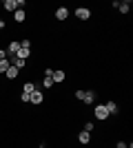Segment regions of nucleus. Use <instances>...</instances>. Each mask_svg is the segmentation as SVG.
<instances>
[{"instance_id": "9b49d317", "label": "nucleus", "mask_w": 133, "mask_h": 148, "mask_svg": "<svg viewBox=\"0 0 133 148\" xmlns=\"http://www.w3.org/2000/svg\"><path fill=\"white\" fill-rule=\"evenodd\" d=\"M29 56H31V49H22V47H20V51H18V53H16L13 58H20V60H27Z\"/></svg>"}, {"instance_id": "412c9836", "label": "nucleus", "mask_w": 133, "mask_h": 148, "mask_svg": "<svg viewBox=\"0 0 133 148\" xmlns=\"http://www.w3.org/2000/svg\"><path fill=\"white\" fill-rule=\"evenodd\" d=\"M84 93H87V91H76V97L80 99V102H82V99H84Z\"/></svg>"}, {"instance_id": "6e6552de", "label": "nucleus", "mask_w": 133, "mask_h": 148, "mask_svg": "<svg viewBox=\"0 0 133 148\" xmlns=\"http://www.w3.org/2000/svg\"><path fill=\"white\" fill-rule=\"evenodd\" d=\"M104 108H107L109 115H118V104H115V102H107V104H104Z\"/></svg>"}, {"instance_id": "393cba45", "label": "nucleus", "mask_w": 133, "mask_h": 148, "mask_svg": "<svg viewBox=\"0 0 133 148\" xmlns=\"http://www.w3.org/2000/svg\"><path fill=\"white\" fill-rule=\"evenodd\" d=\"M5 25H7L5 20H0V29H5Z\"/></svg>"}, {"instance_id": "1a4fd4ad", "label": "nucleus", "mask_w": 133, "mask_h": 148, "mask_svg": "<svg viewBox=\"0 0 133 148\" xmlns=\"http://www.w3.org/2000/svg\"><path fill=\"white\" fill-rule=\"evenodd\" d=\"M18 73H20V71H18L16 66H9V69L5 71V75L9 77V80H16V77H18Z\"/></svg>"}, {"instance_id": "20e7f679", "label": "nucleus", "mask_w": 133, "mask_h": 148, "mask_svg": "<svg viewBox=\"0 0 133 148\" xmlns=\"http://www.w3.org/2000/svg\"><path fill=\"white\" fill-rule=\"evenodd\" d=\"M42 99H44V95L40 93V88H36V91L31 93V99H29V102H31V104H42Z\"/></svg>"}, {"instance_id": "b1692460", "label": "nucleus", "mask_w": 133, "mask_h": 148, "mask_svg": "<svg viewBox=\"0 0 133 148\" xmlns=\"http://www.w3.org/2000/svg\"><path fill=\"white\" fill-rule=\"evenodd\" d=\"M115 148H127V142H118V146Z\"/></svg>"}, {"instance_id": "dca6fc26", "label": "nucleus", "mask_w": 133, "mask_h": 148, "mask_svg": "<svg viewBox=\"0 0 133 148\" xmlns=\"http://www.w3.org/2000/svg\"><path fill=\"white\" fill-rule=\"evenodd\" d=\"M93 99H95V93H93V91H87L82 102H84V104H93Z\"/></svg>"}, {"instance_id": "f257e3e1", "label": "nucleus", "mask_w": 133, "mask_h": 148, "mask_svg": "<svg viewBox=\"0 0 133 148\" xmlns=\"http://www.w3.org/2000/svg\"><path fill=\"white\" fill-rule=\"evenodd\" d=\"M76 18L78 20H89V18H91V11H89L87 7H78V9H76Z\"/></svg>"}, {"instance_id": "423d86ee", "label": "nucleus", "mask_w": 133, "mask_h": 148, "mask_svg": "<svg viewBox=\"0 0 133 148\" xmlns=\"http://www.w3.org/2000/svg\"><path fill=\"white\" fill-rule=\"evenodd\" d=\"M9 62H11V66H16L18 71L25 69V64H27V60H20V58H9Z\"/></svg>"}, {"instance_id": "f3484780", "label": "nucleus", "mask_w": 133, "mask_h": 148, "mask_svg": "<svg viewBox=\"0 0 133 148\" xmlns=\"http://www.w3.org/2000/svg\"><path fill=\"white\" fill-rule=\"evenodd\" d=\"M11 66V62H9V58H5V60H0V73H5L7 69Z\"/></svg>"}, {"instance_id": "2eb2a0df", "label": "nucleus", "mask_w": 133, "mask_h": 148, "mask_svg": "<svg viewBox=\"0 0 133 148\" xmlns=\"http://www.w3.org/2000/svg\"><path fill=\"white\" fill-rule=\"evenodd\" d=\"M2 7H5V11H16V0H5Z\"/></svg>"}, {"instance_id": "7ed1b4c3", "label": "nucleus", "mask_w": 133, "mask_h": 148, "mask_svg": "<svg viewBox=\"0 0 133 148\" xmlns=\"http://www.w3.org/2000/svg\"><path fill=\"white\" fill-rule=\"evenodd\" d=\"M18 51H20V42H9V47H7V58H13Z\"/></svg>"}, {"instance_id": "4468645a", "label": "nucleus", "mask_w": 133, "mask_h": 148, "mask_svg": "<svg viewBox=\"0 0 133 148\" xmlns=\"http://www.w3.org/2000/svg\"><path fill=\"white\" fill-rule=\"evenodd\" d=\"M89 139H91V133H87V130H82V133L78 135V142L80 144H89Z\"/></svg>"}, {"instance_id": "9d476101", "label": "nucleus", "mask_w": 133, "mask_h": 148, "mask_svg": "<svg viewBox=\"0 0 133 148\" xmlns=\"http://www.w3.org/2000/svg\"><path fill=\"white\" fill-rule=\"evenodd\" d=\"M64 77H67V75H64V71H60V69L53 71V75H51V80H53V82H64Z\"/></svg>"}, {"instance_id": "6ab92c4d", "label": "nucleus", "mask_w": 133, "mask_h": 148, "mask_svg": "<svg viewBox=\"0 0 133 148\" xmlns=\"http://www.w3.org/2000/svg\"><path fill=\"white\" fill-rule=\"evenodd\" d=\"M20 47H22V49H31V42H29V40H22V42H20Z\"/></svg>"}, {"instance_id": "39448f33", "label": "nucleus", "mask_w": 133, "mask_h": 148, "mask_svg": "<svg viewBox=\"0 0 133 148\" xmlns=\"http://www.w3.org/2000/svg\"><path fill=\"white\" fill-rule=\"evenodd\" d=\"M56 18L58 20H67L69 18V9H67V7H58L56 9Z\"/></svg>"}, {"instance_id": "a211bd4d", "label": "nucleus", "mask_w": 133, "mask_h": 148, "mask_svg": "<svg viewBox=\"0 0 133 148\" xmlns=\"http://www.w3.org/2000/svg\"><path fill=\"white\" fill-rule=\"evenodd\" d=\"M42 86H44V88H51V86H53V80H51V77H44Z\"/></svg>"}, {"instance_id": "4be33fe9", "label": "nucleus", "mask_w": 133, "mask_h": 148, "mask_svg": "<svg viewBox=\"0 0 133 148\" xmlns=\"http://www.w3.org/2000/svg\"><path fill=\"white\" fill-rule=\"evenodd\" d=\"M20 99H22V102H29V99H31V95H27V93H22V95H20Z\"/></svg>"}, {"instance_id": "ddd939ff", "label": "nucleus", "mask_w": 133, "mask_h": 148, "mask_svg": "<svg viewBox=\"0 0 133 148\" xmlns=\"http://www.w3.org/2000/svg\"><path fill=\"white\" fill-rule=\"evenodd\" d=\"M36 88H38V86H36V84H33V82H27L25 86H22V93H27V95H31V93L36 91Z\"/></svg>"}, {"instance_id": "f03ea898", "label": "nucleus", "mask_w": 133, "mask_h": 148, "mask_svg": "<svg viewBox=\"0 0 133 148\" xmlns=\"http://www.w3.org/2000/svg\"><path fill=\"white\" fill-rule=\"evenodd\" d=\"M109 117V113H107V108H104V104H98L95 106V119H107Z\"/></svg>"}, {"instance_id": "5701e85b", "label": "nucleus", "mask_w": 133, "mask_h": 148, "mask_svg": "<svg viewBox=\"0 0 133 148\" xmlns=\"http://www.w3.org/2000/svg\"><path fill=\"white\" fill-rule=\"evenodd\" d=\"M5 58H7V51H5V49H0V60H5Z\"/></svg>"}, {"instance_id": "aec40b11", "label": "nucleus", "mask_w": 133, "mask_h": 148, "mask_svg": "<svg viewBox=\"0 0 133 148\" xmlns=\"http://www.w3.org/2000/svg\"><path fill=\"white\" fill-rule=\"evenodd\" d=\"M84 130H87V133H93V124L87 122V124H84Z\"/></svg>"}, {"instance_id": "0eeeda50", "label": "nucleus", "mask_w": 133, "mask_h": 148, "mask_svg": "<svg viewBox=\"0 0 133 148\" xmlns=\"http://www.w3.org/2000/svg\"><path fill=\"white\" fill-rule=\"evenodd\" d=\"M25 18H27L25 9H16V11H13V20H16V22H25Z\"/></svg>"}, {"instance_id": "a878e982", "label": "nucleus", "mask_w": 133, "mask_h": 148, "mask_svg": "<svg viewBox=\"0 0 133 148\" xmlns=\"http://www.w3.org/2000/svg\"><path fill=\"white\" fill-rule=\"evenodd\" d=\"M38 148H44V144H40V146H38Z\"/></svg>"}, {"instance_id": "f8f14e48", "label": "nucleus", "mask_w": 133, "mask_h": 148, "mask_svg": "<svg viewBox=\"0 0 133 148\" xmlns=\"http://www.w3.org/2000/svg\"><path fill=\"white\" fill-rule=\"evenodd\" d=\"M118 9H120V13H129V11H131V2H129V0H124V2H120V5H118Z\"/></svg>"}]
</instances>
